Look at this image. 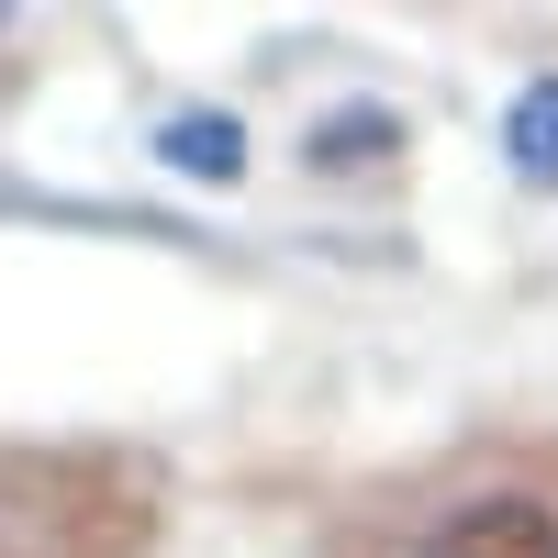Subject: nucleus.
<instances>
[{"mask_svg": "<svg viewBox=\"0 0 558 558\" xmlns=\"http://www.w3.org/2000/svg\"><path fill=\"white\" fill-rule=\"evenodd\" d=\"M146 481L112 458H0V558H134Z\"/></svg>", "mask_w": 558, "mask_h": 558, "instance_id": "nucleus-1", "label": "nucleus"}, {"mask_svg": "<svg viewBox=\"0 0 558 558\" xmlns=\"http://www.w3.org/2000/svg\"><path fill=\"white\" fill-rule=\"evenodd\" d=\"M402 558H558V481H470L447 492Z\"/></svg>", "mask_w": 558, "mask_h": 558, "instance_id": "nucleus-2", "label": "nucleus"}, {"mask_svg": "<svg viewBox=\"0 0 558 558\" xmlns=\"http://www.w3.org/2000/svg\"><path fill=\"white\" fill-rule=\"evenodd\" d=\"M502 157H514L536 191H558V78H536L514 112H502Z\"/></svg>", "mask_w": 558, "mask_h": 558, "instance_id": "nucleus-3", "label": "nucleus"}, {"mask_svg": "<svg viewBox=\"0 0 558 558\" xmlns=\"http://www.w3.org/2000/svg\"><path fill=\"white\" fill-rule=\"evenodd\" d=\"M157 157H168V168H202V179H235V168H246L235 123H213V112H202V123H157Z\"/></svg>", "mask_w": 558, "mask_h": 558, "instance_id": "nucleus-4", "label": "nucleus"}]
</instances>
